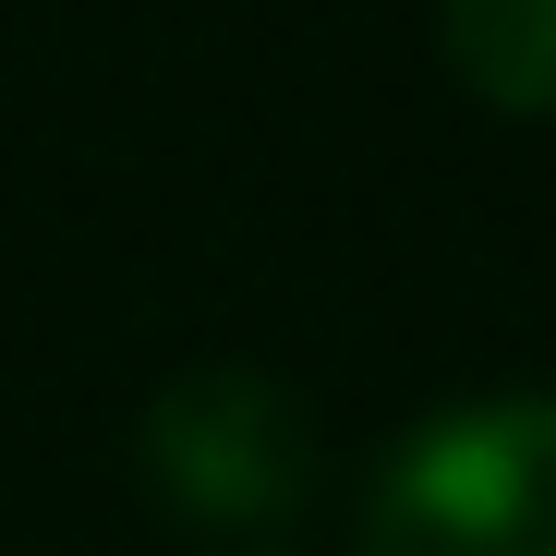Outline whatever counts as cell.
Wrapping results in <instances>:
<instances>
[{"mask_svg": "<svg viewBox=\"0 0 556 556\" xmlns=\"http://www.w3.org/2000/svg\"><path fill=\"white\" fill-rule=\"evenodd\" d=\"M363 556H556V400L412 424L363 484Z\"/></svg>", "mask_w": 556, "mask_h": 556, "instance_id": "1", "label": "cell"}, {"mask_svg": "<svg viewBox=\"0 0 556 556\" xmlns=\"http://www.w3.org/2000/svg\"><path fill=\"white\" fill-rule=\"evenodd\" d=\"M146 484L181 520H206V532H266V520L303 508L315 435H303V412H291L278 376L206 363V376L157 388V412H146Z\"/></svg>", "mask_w": 556, "mask_h": 556, "instance_id": "2", "label": "cell"}, {"mask_svg": "<svg viewBox=\"0 0 556 556\" xmlns=\"http://www.w3.org/2000/svg\"><path fill=\"white\" fill-rule=\"evenodd\" d=\"M447 73L508 122H556V0H435Z\"/></svg>", "mask_w": 556, "mask_h": 556, "instance_id": "3", "label": "cell"}]
</instances>
